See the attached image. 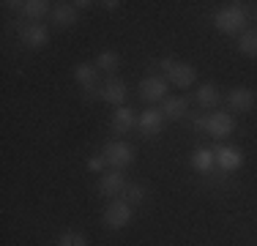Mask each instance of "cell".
I'll return each instance as SVG.
<instances>
[{
	"mask_svg": "<svg viewBox=\"0 0 257 246\" xmlns=\"http://www.w3.org/2000/svg\"><path fill=\"white\" fill-rule=\"evenodd\" d=\"M235 123L227 112H211V115H197L194 118V132H205L211 134L213 140H224L232 134Z\"/></svg>",
	"mask_w": 257,
	"mask_h": 246,
	"instance_id": "obj_1",
	"label": "cell"
},
{
	"mask_svg": "<svg viewBox=\"0 0 257 246\" xmlns=\"http://www.w3.org/2000/svg\"><path fill=\"white\" fill-rule=\"evenodd\" d=\"M213 25H216V30H219V33H224V36L243 33V28H246V11L241 9V3L224 6V9L216 11V17H213Z\"/></svg>",
	"mask_w": 257,
	"mask_h": 246,
	"instance_id": "obj_2",
	"label": "cell"
},
{
	"mask_svg": "<svg viewBox=\"0 0 257 246\" xmlns=\"http://www.w3.org/2000/svg\"><path fill=\"white\" fill-rule=\"evenodd\" d=\"M162 69L167 71L170 82H173L175 88H183V90L192 88L194 79H197V69H194V66H189V63H178V60L164 58V60H162Z\"/></svg>",
	"mask_w": 257,
	"mask_h": 246,
	"instance_id": "obj_3",
	"label": "cell"
},
{
	"mask_svg": "<svg viewBox=\"0 0 257 246\" xmlns=\"http://www.w3.org/2000/svg\"><path fill=\"white\" fill-rule=\"evenodd\" d=\"M132 221V205L126 200H118V202H109L107 211H104V224L109 230H123V227Z\"/></svg>",
	"mask_w": 257,
	"mask_h": 246,
	"instance_id": "obj_4",
	"label": "cell"
},
{
	"mask_svg": "<svg viewBox=\"0 0 257 246\" xmlns=\"http://www.w3.org/2000/svg\"><path fill=\"white\" fill-rule=\"evenodd\" d=\"M213 156H216V167L222 172H235L243 167V153L241 148H232V145H219L216 151H213Z\"/></svg>",
	"mask_w": 257,
	"mask_h": 246,
	"instance_id": "obj_5",
	"label": "cell"
},
{
	"mask_svg": "<svg viewBox=\"0 0 257 246\" xmlns=\"http://www.w3.org/2000/svg\"><path fill=\"white\" fill-rule=\"evenodd\" d=\"M104 159H107V164H112L115 170H123L134 162V148L128 143H109L104 148Z\"/></svg>",
	"mask_w": 257,
	"mask_h": 246,
	"instance_id": "obj_6",
	"label": "cell"
},
{
	"mask_svg": "<svg viewBox=\"0 0 257 246\" xmlns=\"http://www.w3.org/2000/svg\"><path fill=\"white\" fill-rule=\"evenodd\" d=\"M20 39L30 49H41L50 41V33H47V28L41 22H28V25H20Z\"/></svg>",
	"mask_w": 257,
	"mask_h": 246,
	"instance_id": "obj_7",
	"label": "cell"
},
{
	"mask_svg": "<svg viewBox=\"0 0 257 246\" xmlns=\"http://www.w3.org/2000/svg\"><path fill=\"white\" fill-rule=\"evenodd\" d=\"M140 98L145 104H154V101H164L167 98V82L162 77H145L140 82Z\"/></svg>",
	"mask_w": 257,
	"mask_h": 246,
	"instance_id": "obj_8",
	"label": "cell"
},
{
	"mask_svg": "<svg viewBox=\"0 0 257 246\" xmlns=\"http://www.w3.org/2000/svg\"><path fill=\"white\" fill-rule=\"evenodd\" d=\"M74 79L85 88L88 96H99V69L96 66H88V63L74 66Z\"/></svg>",
	"mask_w": 257,
	"mask_h": 246,
	"instance_id": "obj_9",
	"label": "cell"
},
{
	"mask_svg": "<svg viewBox=\"0 0 257 246\" xmlns=\"http://www.w3.org/2000/svg\"><path fill=\"white\" fill-rule=\"evenodd\" d=\"M162 126H164V115H162V109L148 107L143 115H137V129L145 134V137H154V134H159V132H162Z\"/></svg>",
	"mask_w": 257,
	"mask_h": 246,
	"instance_id": "obj_10",
	"label": "cell"
},
{
	"mask_svg": "<svg viewBox=\"0 0 257 246\" xmlns=\"http://www.w3.org/2000/svg\"><path fill=\"white\" fill-rule=\"evenodd\" d=\"M99 98H104V101H109V104H123L126 101V82L118 77L107 79L99 88Z\"/></svg>",
	"mask_w": 257,
	"mask_h": 246,
	"instance_id": "obj_11",
	"label": "cell"
},
{
	"mask_svg": "<svg viewBox=\"0 0 257 246\" xmlns=\"http://www.w3.org/2000/svg\"><path fill=\"white\" fill-rule=\"evenodd\" d=\"M126 189V178H123V172L120 170H112V172H107V175H101V181H99V192L104 197H115V194H120Z\"/></svg>",
	"mask_w": 257,
	"mask_h": 246,
	"instance_id": "obj_12",
	"label": "cell"
},
{
	"mask_svg": "<svg viewBox=\"0 0 257 246\" xmlns=\"http://www.w3.org/2000/svg\"><path fill=\"white\" fill-rule=\"evenodd\" d=\"M254 101H257V96H254V90H249V88H232L230 90V107L235 109V112H249V109L254 107Z\"/></svg>",
	"mask_w": 257,
	"mask_h": 246,
	"instance_id": "obj_13",
	"label": "cell"
},
{
	"mask_svg": "<svg viewBox=\"0 0 257 246\" xmlns=\"http://www.w3.org/2000/svg\"><path fill=\"white\" fill-rule=\"evenodd\" d=\"M137 126V115H134L132 107H120L118 112L112 115V132L115 134H126Z\"/></svg>",
	"mask_w": 257,
	"mask_h": 246,
	"instance_id": "obj_14",
	"label": "cell"
},
{
	"mask_svg": "<svg viewBox=\"0 0 257 246\" xmlns=\"http://www.w3.org/2000/svg\"><path fill=\"white\" fill-rule=\"evenodd\" d=\"M17 9H20L25 17H30L33 22H39L41 17L52 14V9H50V3H47V0H22V3H17Z\"/></svg>",
	"mask_w": 257,
	"mask_h": 246,
	"instance_id": "obj_15",
	"label": "cell"
},
{
	"mask_svg": "<svg viewBox=\"0 0 257 246\" xmlns=\"http://www.w3.org/2000/svg\"><path fill=\"white\" fill-rule=\"evenodd\" d=\"M213 164H216V156H213L211 148H197V151L192 153V167L197 172H203V175H208V172L213 170Z\"/></svg>",
	"mask_w": 257,
	"mask_h": 246,
	"instance_id": "obj_16",
	"label": "cell"
},
{
	"mask_svg": "<svg viewBox=\"0 0 257 246\" xmlns=\"http://www.w3.org/2000/svg\"><path fill=\"white\" fill-rule=\"evenodd\" d=\"M189 112V101L186 98H164L162 101V115L170 120H181Z\"/></svg>",
	"mask_w": 257,
	"mask_h": 246,
	"instance_id": "obj_17",
	"label": "cell"
},
{
	"mask_svg": "<svg viewBox=\"0 0 257 246\" xmlns=\"http://www.w3.org/2000/svg\"><path fill=\"white\" fill-rule=\"evenodd\" d=\"M52 20L55 25H60V28H71V25L77 22V6L74 3H60L52 9Z\"/></svg>",
	"mask_w": 257,
	"mask_h": 246,
	"instance_id": "obj_18",
	"label": "cell"
},
{
	"mask_svg": "<svg viewBox=\"0 0 257 246\" xmlns=\"http://www.w3.org/2000/svg\"><path fill=\"white\" fill-rule=\"evenodd\" d=\"M219 98H222V96H219V88H216L213 82L200 85V88H197V104H200L203 109H213V107L219 104Z\"/></svg>",
	"mask_w": 257,
	"mask_h": 246,
	"instance_id": "obj_19",
	"label": "cell"
},
{
	"mask_svg": "<svg viewBox=\"0 0 257 246\" xmlns=\"http://www.w3.org/2000/svg\"><path fill=\"white\" fill-rule=\"evenodd\" d=\"M238 49H241L246 58H257V30H243L241 41H238Z\"/></svg>",
	"mask_w": 257,
	"mask_h": 246,
	"instance_id": "obj_20",
	"label": "cell"
},
{
	"mask_svg": "<svg viewBox=\"0 0 257 246\" xmlns=\"http://www.w3.org/2000/svg\"><path fill=\"white\" fill-rule=\"evenodd\" d=\"M118 63H120V55L112 52V49H104L99 58H96V69H99V71H115V69H118Z\"/></svg>",
	"mask_w": 257,
	"mask_h": 246,
	"instance_id": "obj_21",
	"label": "cell"
},
{
	"mask_svg": "<svg viewBox=\"0 0 257 246\" xmlns=\"http://www.w3.org/2000/svg\"><path fill=\"white\" fill-rule=\"evenodd\" d=\"M145 186H140V183H126V189H123V200L128 202V205H140V202L145 200Z\"/></svg>",
	"mask_w": 257,
	"mask_h": 246,
	"instance_id": "obj_22",
	"label": "cell"
},
{
	"mask_svg": "<svg viewBox=\"0 0 257 246\" xmlns=\"http://www.w3.org/2000/svg\"><path fill=\"white\" fill-rule=\"evenodd\" d=\"M55 246H88V241H85V235H79V232H66V235L58 238Z\"/></svg>",
	"mask_w": 257,
	"mask_h": 246,
	"instance_id": "obj_23",
	"label": "cell"
},
{
	"mask_svg": "<svg viewBox=\"0 0 257 246\" xmlns=\"http://www.w3.org/2000/svg\"><path fill=\"white\" fill-rule=\"evenodd\" d=\"M104 164H107L104 153H93V156L88 159V170H93V172H101V170H104Z\"/></svg>",
	"mask_w": 257,
	"mask_h": 246,
	"instance_id": "obj_24",
	"label": "cell"
},
{
	"mask_svg": "<svg viewBox=\"0 0 257 246\" xmlns=\"http://www.w3.org/2000/svg\"><path fill=\"white\" fill-rule=\"evenodd\" d=\"M118 0H107V3H104V9H107V11H115V9H118Z\"/></svg>",
	"mask_w": 257,
	"mask_h": 246,
	"instance_id": "obj_25",
	"label": "cell"
}]
</instances>
